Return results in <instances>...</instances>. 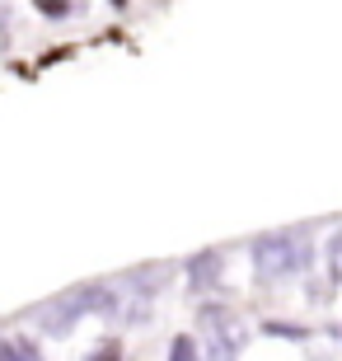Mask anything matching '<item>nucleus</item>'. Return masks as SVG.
Listing matches in <instances>:
<instances>
[{
	"label": "nucleus",
	"mask_w": 342,
	"mask_h": 361,
	"mask_svg": "<svg viewBox=\"0 0 342 361\" xmlns=\"http://www.w3.org/2000/svg\"><path fill=\"white\" fill-rule=\"evenodd\" d=\"M305 263H310V254H305V244L295 235H263L253 244V268H258L263 281H281L291 272H300Z\"/></svg>",
	"instance_id": "1"
},
{
	"label": "nucleus",
	"mask_w": 342,
	"mask_h": 361,
	"mask_svg": "<svg viewBox=\"0 0 342 361\" xmlns=\"http://www.w3.org/2000/svg\"><path fill=\"white\" fill-rule=\"evenodd\" d=\"M75 319H80V305H75V295H61V300H52V305H42V314H38V324H42V334H52V338H66L71 329H75Z\"/></svg>",
	"instance_id": "2"
},
{
	"label": "nucleus",
	"mask_w": 342,
	"mask_h": 361,
	"mask_svg": "<svg viewBox=\"0 0 342 361\" xmlns=\"http://www.w3.org/2000/svg\"><path fill=\"white\" fill-rule=\"evenodd\" d=\"M188 272H193V286H216L221 281V249H207V254L188 258Z\"/></svg>",
	"instance_id": "3"
},
{
	"label": "nucleus",
	"mask_w": 342,
	"mask_h": 361,
	"mask_svg": "<svg viewBox=\"0 0 342 361\" xmlns=\"http://www.w3.org/2000/svg\"><path fill=\"white\" fill-rule=\"evenodd\" d=\"M33 10H38L42 19H71V14H75V0H33Z\"/></svg>",
	"instance_id": "4"
},
{
	"label": "nucleus",
	"mask_w": 342,
	"mask_h": 361,
	"mask_svg": "<svg viewBox=\"0 0 342 361\" xmlns=\"http://www.w3.org/2000/svg\"><path fill=\"white\" fill-rule=\"evenodd\" d=\"M169 361H197V343L188 334H178L173 338V352H169Z\"/></svg>",
	"instance_id": "5"
},
{
	"label": "nucleus",
	"mask_w": 342,
	"mask_h": 361,
	"mask_svg": "<svg viewBox=\"0 0 342 361\" xmlns=\"http://www.w3.org/2000/svg\"><path fill=\"white\" fill-rule=\"evenodd\" d=\"M10 357L14 361H42V352L28 343V338H10Z\"/></svg>",
	"instance_id": "6"
},
{
	"label": "nucleus",
	"mask_w": 342,
	"mask_h": 361,
	"mask_svg": "<svg viewBox=\"0 0 342 361\" xmlns=\"http://www.w3.org/2000/svg\"><path fill=\"white\" fill-rule=\"evenodd\" d=\"M329 268H333V281H342V230L329 240Z\"/></svg>",
	"instance_id": "7"
},
{
	"label": "nucleus",
	"mask_w": 342,
	"mask_h": 361,
	"mask_svg": "<svg viewBox=\"0 0 342 361\" xmlns=\"http://www.w3.org/2000/svg\"><path fill=\"white\" fill-rule=\"evenodd\" d=\"M118 352H122V348H118V343H104V348L94 352V357H90V361H122V357H118Z\"/></svg>",
	"instance_id": "8"
},
{
	"label": "nucleus",
	"mask_w": 342,
	"mask_h": 361,
	"mask_svg": "<svg viewBox=\"0 0 342 361\" xmlns=\"http://www.w3.org/2000/svg\"><path fill=\"white\" fill-rule=\"evenodd\" d=\"M267 334H286V338H300V329H295V324H267Z\"/></svg>",
	"instance_id": "9"
},
{
	"label": "nucleus",
	"mask_w": 342,
	"mask_h": 361,
	"mask_svg": "<svg viewBox=\"0 0 342 361\" xmlns=\"http://www.w3.org/2000/svg\"><path fill=\"white\" fill-rule=\"evenodd\" d=\"M0 361H14L10 357V338H0Z\"/></svg>",
	"instance_id": "10"
},
{
	"label": "nucleus",
	"mask_w": 342,
	"mask_h": 361,
	"mask_svg": "<svg viewBox=\"0 0 342 361\" xmlns=\"http://www.w3.org/2000/svg\"><path fill=\"white\" fill-rule=\"evenodd\" d=\"M113 5H118V10H127V0H113Z\"/></svg>",
	"instance_id": "11"
}]
</instances>
